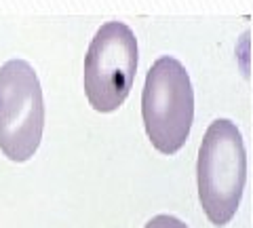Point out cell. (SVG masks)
I'll use <instances>...</instances> for the list:
<instances>
[{"label": "cell", "instance_id": "6da1fadb", "mask_svg": "<svg viewBox=\"0 0 253 228\" xmlns=\"http://www.w3.org/2000/svg\"><path fill=\"white\" fill-rule=\"evenodd\" d=\"M199 201L213 226H226L239 211L247 184V150L239 127L215 119L203 136L196 161Z\"/></svg>", "mask_w": 253, "mask_h": 228}, {"label": "cell", "instance_id": "7a4b0ae2", "mask_svg": "<svg viewBox=\"0 0 253 228\" xmlns=\"http://www.w3.org/2000/svg\"><path fill=\"white\" fill-rule=\"evenodd\" d=\"M141 119L158 152L175 154L186 144L194 123V89L179 59L163 55L150 66L141 91Z\"/></svg>", "mask_w": 253, "mask_h": 228}, {"label": "cell", "instance_id": "3957f363", "mask_svg": "<svg viewBox=\"0 0 253 228\" xmlns=\"http://www.w3.org/2000/svg\"><path fill=\"white\" fill-rule=\"evenodd\" d=\"M44 99L36 70L26 59L0 66V150L6 159L26 163L41 146Z\"/></svg>", "mask_w": 253, "mask_h": 228}, {"label": "cell", "instance_id": "277c9868", "mask_svg": "<svg viewBox=\"0 0 253 228\" xmlns=\"http://www.w3.org/2000/svg\"><path fill=\"white\" fill-rule=\"evenodd\" d=\"M137 38L125 21L104 23L84 55V95L97 112H114L129 95L137 72Z\"/></svg>", "mask_w": 253, "mask_h": 228}, {"label": "cell", "instance_id": "5b68a950", "mask_svg": "<svg viewBox=\"0 0 253 228\" xmlns=\"http://www.w3.org/2000/svg\"><path fill=\"white\" fill-rule=\"evenodd\" d=\"M144 228H188V224L181 222V220L175 218V216L161 214V216H154Z\"/></svg>", "mask_w": 253, "mask_h": 228}]
</instances>
